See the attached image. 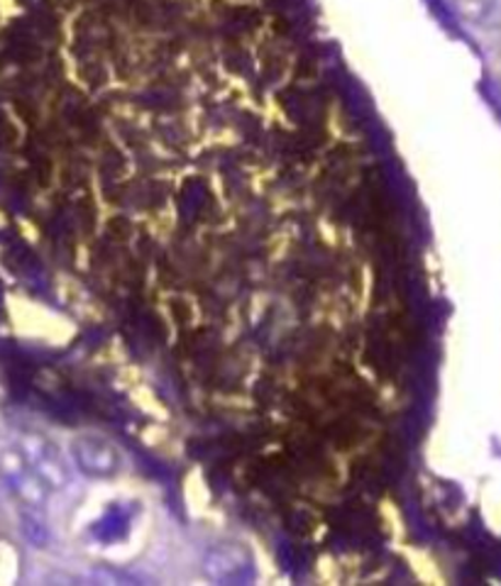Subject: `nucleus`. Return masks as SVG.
Returning a JSON list of instances; mask_svg holds the SVG:
<instances>
[{
  "mask_svg": "<svg viewBox=\"0 0 501 586\" xmlns=\"http://www.w3.org/2000/svg\"><path fill=\"white\" fill-rule=\"evenodd\" d=\"M74 459L83 474L91 477H113L120 469V453L106 437L81 435L74 440Z\"/></svg>",
  "mask_w": 501,
  "mask_h": 586,
  "instance_id": "f257e3e1",
  "label": "nucleus"
},
{
  "mask_svg": "<svg viewBox=\"0 0 501 586\" xmlns=\"http://www.w3.org/2000/svg\"><path fill=\"white\" fill-rule=\"evenodd\" d=\"M25 457L30 459V465H33L35 472L47 481L51 487H61L67 481V472L65 465L59 462V457L55 453V447H51L47 440L42 437H27L25 440Z\"/></svg>",
  "mask_w": 501,
  "mask_h": 586,
  "instance_id": "f03ea898",
  "label": "nucleus"
}]
</instances>
